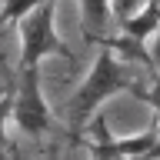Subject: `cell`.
Returning a JSON list of instances; mask_svg holds the SVG:
<instances>
[{
    "instance_id": "obj_2",
    "label": "cell",
    "mask_w": 160,
    "mask_h": 160,
    "mask_svg": "<svg viewBox=\"0 0 160 160\" xmlns=\"http://www.w3.org/2000/svg\"><path fill=\"white\" fill-rule=\"evenodd\" d=\"M50 53L73 63L70 47L60 43L57 33H53V0L40 3L27 17H20V67H40V60L50 57Z\"/></svg>"
},
{
    "instance_id": "obj_10",
    "label": "cell",
    "mask_w": 160,
    "mask_h": 160,
    "mask_svg": "<svg viewBox=\"0 0 160 160\" xmlns=\"http://www.w3.org/2000/svg\"><path fill=\"white\" fill-rule=\"evenodd\" d=\"M0 160H7V147H3V150H0Z\"/></svg>"
},
{
    "instance_id": "obj_11",
    "label": "cell",
    "mask_w": 160,
    "mask_h": 160,
    "mask_svg": "<svg viewBox=\"0 0 160 160\" xmlns=\"http://www.w3.org/2000/svg\"><path fill=\"white\" fill-rule=\"evenodd\" d=\"M43 160H53V150H47V157H43Z\"/></svg>"
},
{
    "instance_id": "obj_8",
    "label": "cell",
    "mask_w": 160,
    "mask_h": 160,
    "mask_svg": "<svg viewBox=\"0 0 160 160\" xmlns=\"http://www.w3.org/2000/svg\"><path fill=\"white\" fill-rule=\"evenodd\" d=\"M13 113V93H3L0 97V150L7 147V120Z\"/></svg>"
},
{
    "instance_id": "obj_1",
    "label": "cell",
    "mask_w": 160,
    "mask_h": 160,
    "mask_svg": "<svg viewBox=\"0 0 160 160\" xmlns=\"http://www.w3.org/2000/svg\"><path fill=\"white\" fill-rule=\"evenodd\" d=\"M120 90H137L133 87V80L123 73V67L117 63V57H113V50L103 47V53H97V63H93V70H90V77L83 80V87L70 97L67 103V123L73 133H80V130L87 127V120L97 113V107L103 103L107 97H113V93H120ZM140 97H147L143 90H137Z\"/></svg>"
},
{
    "instance_id": "obj_5",
    "label": "cell",
    "mask_w": 160,
    "mask_h": 160,
    "mask_svg": "<svg viewBox=\"0 0 160 160\" xmlns=\"http://www.w3.org/2000/svg\"><path fill=\"white\" fill-rule=\"evenodd\" d=\"M80 17H83V33L90 43H100L107 37L110 20V0H80Z\"/></svg>"
},
{
    "instance_id": "obj_6",
    "label": "cell",
    "mask_w": 160,
    "mask_h": 160,
    "mask_svg": "<svg viewBox=\"0 0 160 160\" xmlns=\"http://www.w3.org/2000/svg\"><path fill=\"white\" fill-rule=\"evenodd\" d=\"M40 3H47V0H7L3 3V10H0V27L7 30V23H13V20L27 17L30 10H37Z\"/></svg>"
},
{
    "instance_id": "obj_9",
    "label": "cell",
    "mask_w": 160,
    "mask_h": 160,
    "mask_svg": "<svg viewBox=\"0 0 160 160\" xmlns=\"http://www.w3.org/2000/svg\"><path fill=\"white\" fill-rule=\"evenodd\" d=\"M153 103H157V120H160V80H157V90H153Z\"/></svg>"
},
{
    "instance_id": "obj_7",
    "label": "cell",
    "mask_w": 160,
    "mask_h": 160,
    "mask_svg": "<svg viewBox=\"0 0 160 160\" xmlns=\"http://www.w3.org/2000/svg\"><path fill=\"white\" fill-rule=\"evenodd\" d=\"M143 3H147V0H113V3H110V13H113V17L123 23V20L133 17V13H137Z\"/></svg>"
},
{
    "instance_id": "obj_3",
    "label": "cell",
    "mask_w": 160,
    "mask_h": 160,
    "mask_svg": "<svg viewBox=\"0 0 160 160\" xmlns=\"http://www.w3.org/2000/svg\"><path fill=\"white\" fill-rule=\"evenodd\" d=\"M13 120L30 137H43L50 127V113L40 93V67L17 70V90H13Z\"/></svg>"
},
{
    "instance_id": "obj_4",
    "label": "cell",
    "mask_w": 160,
    "mask_h": 160,
    "mask_svg": "<svg viewBox=\"0 0 160 160\" xmlns=\"http://www.w3.org/2000/svg\"><path fill=\"white\" fill-rule=\"evenodd\" d=\"M157 30H160V0H147V3H143L133 17L123 20V37H117V40L103 37L100 43H103V47H110V50H123L130 60H140L143 67L157 70L153 57H150L147 47H143V40H147L150 33H157Z\"/></svg>"
}]
</instances>
